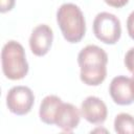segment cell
<instances>
[{
	"instance_id": "4",
	"label": "cell",
	"mask_w": 134,
	"mask_h": 134,
	"mask_svg": "<svg viewBox=\"0 0 134 134\" xmlns=\"http://www.w3.org/2000/svg\"><path fill=\"white\" fill-rule=\"evenodd\" d=\"M93 34L105 44H115L121 36L119 19L115 15L107 12L98 13L93 20Z\"/></svg>"
},
{
	"instance_id": "14",
	"label": "cell",
	"mask_w": 134,
	"mask_h": 134,
	"mask_svg": "<svg viewBox=\"0 0 134 134\" xmlns=\"http://www.w3.org/2000/svg\"><path fill=\"white\" fill-rule=\"evenodd\" d=\"M127 30L132 40H134V10L129 15L127 19Z\"/></svg>"
},
{
	"instance_id": "6",
	"label": "cell",
	"mask_w": 134,
	"mask_h": 134,
	"mask_svg": "<svg viewBox=\"0 0 134 134\" xmlns=\"http://www.w3.org/2000/svg\"><path fill=\"white\" fill-rule=\"evenodd\" d=\"M109 93L113 102L119 106H128L134 103V85L131 77L117 75L112 79Z\"/></svg>"
},
{
	"instance_id": "1",
	"label": "cell",
	"mask_w": 134,
	"mask_h": 134,
	"mask_svg": "<svg viewBox=\"0 0 134 134\" xmlns=\"http://www.w3.org/2000/svg\"><path fill=\"white\" fill-rule=\"evenodd\" d=\"M80 79L88 86L100 85L107 76L108 55L97 45H87L77 54Z\"/></svg>"
},
{
	"instance_id": "7",
	"label": "cell",
	"mask_w": 134,
	"mask_h": 134,
	"mask_svg": "<svg viewBox=\"0 0 134 134\" xmlns=\"http://www.w3.org/2000/svg\"><path fill=\"white\" fill-rule=\"evenodd\" d=\"M53 32L47 24H40L34 28L29 38V47L31 52L37 57L45 55L52 44Z\"/></svg>"
},
{
	"instance_id": "10",
	"label": "cell",
	"mask_w": 134,
	"mask_h": 134,
	"mask_svg": "<svg viewBox=\"0 0 134 134\" xmlns=\"http://www.w3.org/2000/svg\"><path fill=\"white\" fill-rule=\"evenodd\" d=\"M62 103H63L62 99L57 95L45 96L40 105V110H39L40 119L46 125H54L55 114Z\"/></svg>"
},
{
	"instance_id": "15",
	"label": "cell",
	"mask_w": 134,
	"mask_h": 134,
	"mask_svg": "<svg viewBox=\"0 0 134 134\" xmlns=\"http://www.w3.org/2000/svg\"><path fill=\"white\" fill-rule=\"evenodd\" d=\"M104 1L108 5H110L112 7H115V8H120L129 2V0H104Z\"/></svg>"
},
{
	"instance_id": "5",
	"label": "cell",
	"mask_w": 134,
	"mask_h": 134,
	"mask_svg": "<svg viewBox=\"0 0 134 134\" xmlns=\"http://www.w3.org/2000/svg\"><path fill=\"white\" fill-rule=\"evenodd\" d=\"M35 103V95L26 86H15L6 94V106L16 115H25L30 112Z\"/></svg>"
},
{
	"instance_id": "16",
	"label": "cell",
	"mask_w": 134,
	"mask_h": 134,
	"mask_svg": "<svg viewBox=\"0 0 134 134\" xmlns=\"http://www.w3.org/2000/svg\"><path fill=\"white\" fill-rule=\"evenodd\" d=\"M131 79H132V82H133V85H134V73H133V76Z\"/></svg>"
},
{
	"instance_id": "9",
	"label": "cell",
	"mask_w": 134,
	"mask_h": 134,
	"mask_svg": "<svg viewBox=\"0 0 134 134\" xmlns=\"http://www.w3.org/2000/svg\"><path fill=\"white\" fill-rule=\"evenodd\" d=\"M81 120L80 110L70 103H62L54 118V125L62 131L70 133L77 128Z\"/></svg>"
},
{
	"instance_id": "3",
	"label": "cell",
	"mask_w": 134,
	"mask_h": 134,
	"mask_svg": "<svg viewBox=\"0 0 134 134\" xmlns=\"http://www.w3.org/2000/svg\"><path fill=\"white\" fill-rule=\"evenodd\" d=\"M1 64L3 74L12 81L21 80L28 72L25 50L19 42L14 40L4 44L1 51Z\"/></svg>"
},
{
	"instance_id": "8",
	"label": "cell",
	"mask_w": 134,
	"mask_h": 134,
	"mask_svg": "<svg viewBox=\"0 0 134 134\" xmlns=\"http://www.w3.org/2000/svg\"><path fill=\"white\" fill-rule=\"evenodd\" d=\"M81 115L90 124L102 125L107 118L108 109L99 97L91 95L83 100L81 105Z\"/></svg>"
},
{
	"instance_id": "13",
	"label": "cell",
	"mask_w": 134,
	"mask_h": 134,
	"mask_svg": "<svg viewBox=\"0 0 134 134\" xmlns=\"http://www.w3.org/2000/svg\"><path fill=\"white\" fill-rule=\"evenodd\" d=\"M16 0H0V12L6 13L14 8Z\"/></svg>"
},
{
	"instance_id": "11",
	"label": "cell",
	"mask_w": 134,
	"mask_h": 134,
	"mask_svg": "<svg viewBox=\"0 0 134 134\" xmlns=\"http://www.w3.org/2000/svg\"><path fill=\"white\" fill-rule=\"evenodd\" d=\"M114 130L118 134H134V117L128 113H119L114 118Z\"/></svg>"
},
{
	"instance_id": "12",
	"label": "cell",
	"mask_w": 134,
	"mask_h": 134,
	"mask_svg": "<svg viewBox=\"0 0 134 134\" xmlns=\"http://www.w3.org/2000/svg\"><path fill=\"white\" fill-rule=\"evenodd\" d=\"M125 65L128 70L134 73V47H131L125 55Z\"/></svg>"
},
{
	"instance_id": "2",
	"label": "cell",
	"mask_w": 134,
	"mask_h": 134,
	"mask_svg": "<svg viewBox=\"0 0 134 134\" xmlns=\"http://www.w3.org/2000/svg\"><path fill=\"white\" fill-rule=\"evenodd\" d=\"M57 22L65 40L80 42L86 32V21L81 8L73 3H64L57 10Z\"/></svg>"
}]
</instances>
